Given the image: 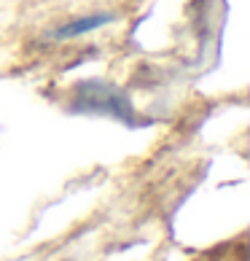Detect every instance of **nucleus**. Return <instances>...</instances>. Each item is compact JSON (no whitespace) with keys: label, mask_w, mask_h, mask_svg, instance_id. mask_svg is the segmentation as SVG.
Masks as SVG:
<instances>
[{"label":"nucleus","mask_w":250,"mask_h":261,"mask_svg":"<svg viewBox=\"0 0 250 261\" xmlns=\"http://www.w3.org/2000/svg\"><path fill=\"white\" fill-rule=\"evenodd\" d=\"M70 108H73V113L110 116V119L127 124V127H143V124H148L137 111H134V105L129 102L127 92L108 84V81H100V79H89V81L75 84Z\"/></svg>","instance_id":"obj_1"},{"label":"nucleus","mask_w":250,"mask_h":261,"mask_svg":"<svg viewBox=\"0 0 250 261\" xmlns=\"http://www.w3.org/2000/svg\"><path fill=\"white\" fill-rule=\"evenodd\" d=\"M116 14L113 11H100V14H86V16H78V19H70V22H65L60 27H54L49 33L51 41H70V38H78V35H86V33H94L100 30V27L110 24Z\"/></svg>","instance_id":"obj_2"}]
</instances>
